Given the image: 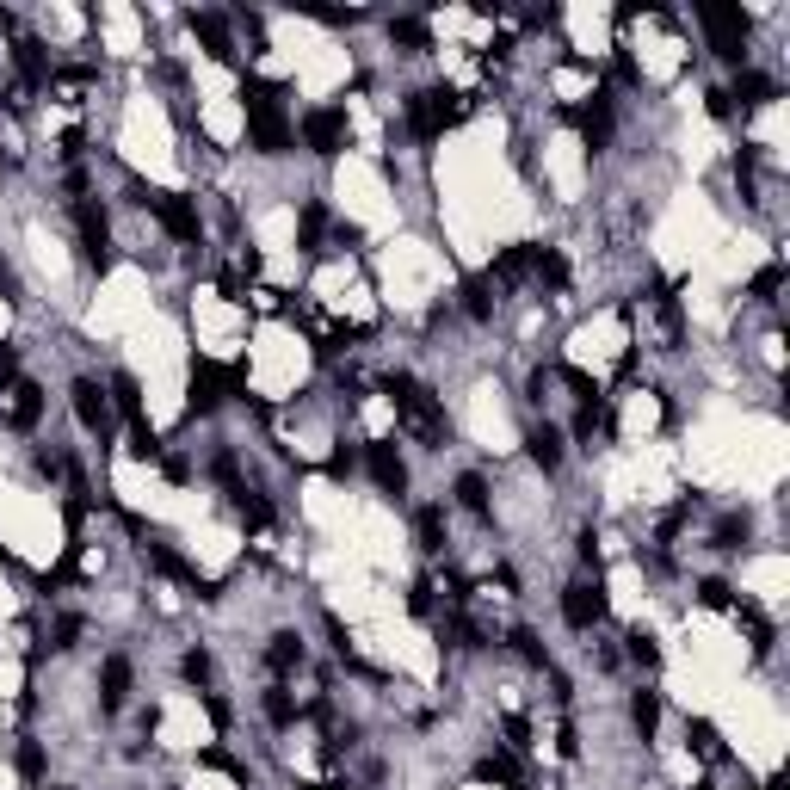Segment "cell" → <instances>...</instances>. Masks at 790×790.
<instances>
[{"mask_svg": "<svg viewBox=\"0 0 790 790\" xmlns=\"http://www.w3.org/2000/svg\"><path fill=\"white\" fill-rule=\"evenodd\" d=\"M241 112H247V142H254L260 155H291L297 149V124L284 118V99H278L272 81H247Z\"/></svg>", "mask_w": 790, "mask_h": 790, "instance_id": "1", "label": "cell"}, {"mask_svg": "<svg viewBox=\"0 0 790 790\" xmlns=\"http://www.w3.org/2000/svg\"><path fill=\"white\" fill-rule=\"evenodd\" d=\"M389 402H395V420L408 426L414 439H426V445H445V408H439V395L426 389L420 377H408V371H395L389 377Z\"/></svg>", "mask_w": 790, "mask_h": 790, "instance_id": "2", "label": "cell"}, {"mask_svg": "<svg viewBox=\"0 0 790 790\" xmlns=\"http://www.w3.org/2000/svg\"><path fill=\"white\" fill-rule=\"evenodd\" d=\"M149 217H161V229L173 235V241H198L204 235V223H198V204L192 198H179V192H149V186H136L130 192Z\"/></svg>", "mask_w": 790, "mask_h": 790, "instance_id": "3", "label": "cell"}, {"mask_svg": "<svg viewBox=\"0 0 790 790\" xmlns=\"http://www.w3.org/2000/svg\"><path fill=\"white\" fill-rule=\"evenodd\" d=\"M698 19H704V31H710V50L741 68V62H747V13H741V7H716V0H704Z\"/></svg>", "mask_w": 790, "mask_h": 790, "instance_id": "4", "label": "cell"}, {"mask_svg": "<svg viewBox=\"0 0 790 790\" xmlns=\"http://www.w3.org/2000/svg\"><path fill=\"white\" fill-rule=\"evenodd\" d=\"M451 118H457V105H451V93H445V87L408 93V130H414L420 142H439V136L451 130Z\"/></svg>", "mask_w": 790, "mask_h": 790, "instance_id": "5", "label": "cell"}, {"mask_svg": "<svg viewBox=\"0 0 790 790\" xmlns=\"http://www.w3.org/2000/svg\"><path fill=\"white\" fill-rule=\"evenodd\" d=\"M346 142H352V124H346L340 105H315V112H303V149H315V155H340Z\"/></svg>", "mask_w": 790, "mask_h": 790, "instance_id": "6", "label": "cell"}, {"mask_svg": "<svg viewBox=\"0 0 790 790\" xmlns=\"http://www.w3.org/2000/svg\"><path fill=\"white\" fill-rule=\"evenodd\" d=\"M75 420L87 426V433L99 439V445H112V389H99L93 377H75Z\"/></svg>", "mask_w": 790, "mask_h": 790, "instance_id": "7", "label": "cell"}, {"mask_svg": "<svg viewBox=\"0 0 790 790\" xmlns=\"http://www.w3.org/2000/svg\"><path fill=\"white\" fill-rule=\"evenodd\" d=\"M562 624H568V630H599V624H605V587H599V581L562 587Z\"/></svg>", "mask_w": 790, "mask_h": 790, "instance_id": "8", "label": "cell"}, {"mask_svg": "<svg viewBox=\"0 0 790 790\" xmlns=\"http://www.w3.org/2000/svg\"><path fill=\"white\" fill-rule=\"evenodd\" d=\"M365 470H371V482H377L383 494H408V463H402V451H395L389 439H377V445L365 451Z\"/></svg>", "mask_w": 790, "mask_h": 790, "instance_id": "9", "label": "cell"}, {"mask_svg": "<svg viewBox=\"0 0 790 790\" xmlns=\"http://www.w3.org/2000/svg\"><path fill=\"white\" fill-rule=\"evenodd\" d=\"M75 223H81V254H87V266H99V272H105V235H112V223H105V204L81 198Z\"/></svg>", "mask_w": 790, "mask_h": 790, "instance_id": "10", "label": "cell"}, {"mask_svg": "<svg viewBox=\"0 0 790 790\" xmlns=\"http://www.w3.org/2000/svg\"><path fill=\"white\" fill-rule=\"evenodd\" d=\"M124 698H130V661L124 655H105L99 661V710L112 716V710H124Z\"/></svg>", "mask_w": 790, "mask_h": 790, "instance_id": "11", "label": "cell"}, {"mask_svg": "<svg viewBox=\"0 0 790 790\" xmlns=\"http://www.w3.org/2000/svg\"><path fill=\"white\" fill-rule=\"evenodd\" d=\"M186 25H192V38L217 56V62H235V38H229V25H223V13H186Z\"/></svg>", "mask_w": 790, "mask_h": 790, "instance_id": "12", "label": "cell"}, {"mask_svg": "<svg viewBox=\"0 0 790 790\" xmlns=\"http://www.w3.org/2000/svg\"><path fill=\"white\" fill-rule=\"evenodd\" d=\"M7 395H13V402H7V426H19V433H31V426L44 420V389H38V383H13Z\"/></svg>", "mask_w": 790, "mask_h": 790, "instance_id": "13", "label": "cell"}, {"mask_svg": "<svg viewBox=\"0 0 790 790\" xmlns=\"http://www.w3.org/2000/svg\"><path fill=\"white\" fill-rule=\"evenodd\" d=\"M525 451H531V463H537V470H562V433H556V426L544 420V426H531V433H525Z\"/></svg>", "mask_w": 790, "mask_h": 790, "instance_id": "14", "label": "cell"}, {"mask_svg": "<svg viewBox=\"0 0 790 790\" xmlns=\"http://www.w3.org/2000/svg\"><path fill=\"white\" fill-rule=\"evenodd\" d=\"M568 118L587 130V149H605V142H612V99H593V105H581V112H568Z\"/></svg>", "mask_w": 790, "mask_h": 790, "instance_id": "15", "label": "cell"}, {"mask_svg": "<svg viewBox=\"0 0 790 790\" xmlns=\"http://www.w3.org/2000/svg\"><path fill=\"white\" fill-rule=\"evenodd\" d=\"M13 62H19V75H25L31 87H44V81H50V56H44L38 38H19V44H13Z\"/></svg>", "mask_w": 790, "mask_h": 790, "instance_id": "16", "label": "cell"}, {"mask_svg": "<svg viewBox=\"0 0 790 790\" xmlns=\"http://www.w3.org/2000/svg\"><path fill=\"white\" fill-rule=\"evenodd\" d=\"M414 537H420L426 556H439V550L451 544V537H445V507H420V513H414Z\"/></svg>", "mask_w": 790, "mask_h": 790, "instance_id": "17", "label": "cell"}, {"mask_svg": "<svg viewBox=\"0 0 790 790\" xmlns=\"http://www.w3.org/2000/svg\"><path fill=\"white\" fill-rule=\"evenodd\" d=\"M729 99H741V105H772V99H778V81H772V75H753V68H741L735 87H729Z\"/></svg>", "mask_w": 790, "mask_h": 790, "instance_id": "18", "label": "cell"}, {"mask_svg": "<svg viewBox=\"0 0 790 790\" xmlns=\"http://www.w3.org/2000/svg\"><path fill=\"white\" fill-rule=\"evenodd\" d=\"M303 655H309V649H303V636H297V630H278V636H272V649H266L272 673H297Z\"/></svg>", "mask_w": 790, "mask_h": 790, "instance_id": "19", "label": "cell"}, {"mask_svg": "<svg viewBox=\"0 0 790 790\" xmlns=\"http://www.w3.org/2000/svg\"><path fill=\"white\" fill-rule=\"evenodd\" d=\"M531 272H537V284H544V291H568V260L556 254V247H537V254H531Z\"/></svg>", "mask_w": 790, "mask_h": 790, "instance_id": "20", "label": "cell"}, {"mask_svg": "<svg viewBox=\"0 0 790 790\" xmlns=\"http://www.w3.org/2000/svg\"><path fill=\"white\" fill-rule=\"evenodd\" d=\"M630 723H636L642 741H655V729H661V692H636L630 698Z\"/></svg>", "mask_w": 790, "mask_h": 790, "instance_id": "21", "label": "cell"}, {"mask_svg": "<svg viewBox=\"0 0 790 790\" xmlns=\"http://www.w3.org/2000/svg\"><path fill=\"white\" fill-rule=\"evenodd\" d=\"M476 778H482V784H507V790H525V778H519V766H513V753H488V760L476 766Z\"/></svg>", "mask_w": 790, "mask_h": 790, "instance_id": "22", "label": "cell"}, {"mask_svg": "<svg viewBox=\"0 0 790 790\" xmlns=\"http://www.w3.org/2000/svg\"><path fill=\"white\" fill-rule=\"evenodd\" d=\"M463 315H470V321L494 315V278H470V284H463Z\"/></svg>", "mask_w": 790, "mask_h": 790, "instance_id": "23", "label": "cell"}, {"mask_svg": "<svg viewBox=\"0 0 790 790\" xmlns=\"http://www.w3.org/2000/svg\"><path fill=\"white\" fill-rule=\"evenodd\" d=\"M531 254H537V247H500V260H494V278H500V284H519V278L531 272Z\"/></svg>", "mask_w": 790, "mask_h": 790, "instance_id": "24", "label": "cell"}, {"mask_svg": "<svg viewBox=\"0 0 790 790\" xmlns=\"http://www.w3.org/2000/svg\"><path fill=\"white\" fill-rule=\"evenodd\" d=\"M457 507H470L476 519H488V482H482L476 470H463V476H457Z\"/></svg>", "mask_w": 790, "mask_h": 790, "instance_id": "25", "label": "cell"}, {"mask_svg": "<svg viewBox=\"0 0 790 790\" xmlns=\"http://www.w3.org/2000/svg\"><path fill=\"white\" fill-rule=\"evenodd\" d=\"M112 408H118L124 420H142V389H136V377H130V371H118V377H112Z\"/></svg>", "mask_w": 790, "mask_h": 790, "instance_id": "26", "label": "cell"}, {"mask_svg": "<svg viewBox=\"0 0 790 790\" xmlns=\"http://www.w3.org/2000/svg\"><path fill=\"white\" fill-rule=\"evenodd\" d=\"M686 741H692V753H704V760H723V735H716V723H704V716L686 723Z\"/></svg>", "mask_w": 790, "mask_h": 790, "instance_id": "27", "label": "cell"}, {"mask_svg": "<svg viewBox=\"0 0 790 790\" xmlns=\"http://www.w3.org/2000/svg\"><path fill=\"white\" fill-rule=\"evenodd\" d=\"M389 38L402 50H433V31H426V19H389Z\"/></svg>", "mask_w": 790, "mask_h": 790, "instance_id": "28", "label": "cell"}, {"mask_svg": "<svg viewBox=\"0 0 790 790\" xmlns=\"http://www.w3.org/2000/svg\"><path fill=\"white\" fill-rule=\"evenodd\" d=\"M624 642H630V661H636V667H649V673L661 667V642H655V630H642V624H636Z\"/></svg>", "mask_w": 790, "mask_h": 790, "instance_id": "29", "label": "cell"}, {"mask_svg": "<svg viewBox=\"0 0 790 790\" xmlns=\"http://www.w3.org/2000/svg\"><path fill=\"white\" fill-rule=\"evenodd\" d=\"M297 716H303V710H297V698L284 692V686H272V692H266V723H272V729H291Z\"/></svg>", "mask_w": 790, "mask_h": 790, "instance_id": "30", "label": "cell"}, {"mask_svg": "<svg viewBox=\"0 0 790 790\" xmlns=\"http://www.w3.org/2000/svg\"><path fill=\"white\" fill-rule=\"evenodd\" d=\"M130 457H136V463H155V457H161V439H155V426H149V420H136V426H130Z\"/></svg>", "mask_w": 790, "mask_h": 790, "instance_id": "31", "label": "cell"}, {"mask_svg": "<svg viewBox=\"0 0 790 790\" xmlns=\"http://www.w3.org/2000/svg\"><path fill=\"white\" fill-rule=\"evenodd\" d=\"M698 605H710V612H735V587L710 574V581H698Z\"/></svg>", "mask_w": 790, "mask_h": 790, "instance_id": "32", "label": "cell"}, {"mask_svg": "<svg viewBox=\"0 0 790 790\" xmlns=\"http://www.w3.org/2000/svg\"><path fill=\"white\" fill-rule=\"evenodd\" d=\"M198 766H210V772H223V778L247 784V766L235 760V753H223V747H204V753H198Z\"/></svg>", "mask_w": 790, "mask_h": 790, "instance_id": "33", "label": "cell"}, {"mask_svg": "<svg viewBox=\"0 0 790 790\" xmlns=\"http://www.w3.org/2000/svg\"><path fill=\"white\" fill-rule=\"evenodd\" d=\"M321 229H328V210H321V204H303V223H297V241L309 247V254H315V247H321Z\"/></svg>", "mask_w": 790, "mask_h": 790, "instance_id": "34", "label": "cell"}, {"mask_svg": "<svg viewBox=\"0 0 790 790\" xmlns=\"http://www.w3.org/2000/svg\"><path fill=\"white\" fill-rule=\"evenodd\" d=\"M747 531H753L747 513H729L723 525H716V550H741V544H747Z\"/></svg>", "mask_w": 790, "mask_h": 790, "instance_id": "35", "label": "cell"}, {"mask_svg": "<svg viewBox=\"0 0 790 790\" xmlns=\"http://www.w3.org/2000/svg\"><path fill=\"white\" fill-rule=\"evenodd\" d=\"M507 642H513V649H519V655H525L531 667H550V649H544V642H537V630H513Z\"/></svg>", "mask_w": 790, "mask_h": 790, "instance_id": "36", "label": "cell"}, {"mask_svg": "<svg viewBox=\"0 0 790 790\" xmlns=\"http://www.w3.org/2000/svg\"><path fill=\"white\" fill-rule=\"evenodd\" d=\"M19 772H25L31 784H44V772H50V760H44V747H38V741H25V747H19Z\"/></svg>", "mask_w": 790, "mask_h": 790, "instance_id": "37", "label": "cell"}, {"mask_svg": "<svg viewBox=\"0 0 790 790\" xmlns=\"http://www.w3.org/2000/svg\"><path fill=\"white\" fill-rule=\"evenodd\" d=\"M778 291H784V266H766L760 278H753V297L760 303H778Z\"/></svg>", "mask_w": 790, "mask_h": 790, "instance_id": "38", "label": "cell"}, {"mask_svg": "<svg viewBox=\"0 0 790 790\" xmlns=\"http://www.w3.org/2000/svg\"><path fill=\"white\" fill-rule=\"evenodd\" d=\"M179 673H186L192 686H204V679H210V655H204V649H192L186 661H179Z\"/></svg>", "mask_w": 790, "mask_h": 790, "instance_id": "39", "label": "cell"}, {"mask_svg": "<svg viewBox=\"0 0 790 790\" xmlns=\"http://www.w3.org/2000/svg\"><path fill=\"white\" fill-rule=\"evenodd\" d=\"M408 612H414V618L433 612V581H414V587H408Z\"/></svg>", "mask_w": 790, "mask_h": 790, "instance_id": "40", "label": "cell"}, {"mask_svg": "<svg viewBox=\"0 0 790 790\" xmlns=\"http://www.w3.org/2000/svg\"><path fill=\"white\" fill-rule=\"evenodd\" d=\"M204 710H210V723H217V729H229V723H235V704H229V698H217V692H204Z\"/></svg>", "mask_w": 790, "mask_h": 790, "instance_id": "41", "label": "cell"}, {"mask_svg": "<svg viewBox=\"0 0 790 790\" xmlns=\"http://www.w3.org/2000/svg\"><path fill=\"white\" fill-rule=\"evenodd\" d=\"M352 470H358V451H346V445H340V451L328 457V476H334V482H346Z\"/></svg>", "mask_w": 790, "mask_h": 790, "instance_id": "42", "label": "cell"}, {"mask_svg": "<svg viewBox=\"0 0 790 790\" xmlns=\"http://www.w3.org/2000/svg\"><path fill=\"white\" fill-rule=\"evenodd\" d=\"M75 642H81V618H56V642H50V649H75Z\"/></svg>", "mask_w": 790, "mask_h": 790, "instance_id": "43", "label": "cell"}, {"mask_svg": "<svg viewBox=\"0 0 790 790\" xmlns=\"http://www.w3.org/2000/svg\"><path fill=\"white\" fill-rule=\"evenodd\" d=\"M507 747H513V753L531 747V723H525V716H507Z\"/></svg>", "mask_w": 790, "mask_h": 790, "instance_id": "44", "label": "cell"}, {"mask_svg": "<svg viewBox=\"0 0 790 790\" xmlns=\"http://www.w3.org/2000/svg\"><path fill=\"white\" fill-rule=\"evenodd\" d=\"M729 112H735V99H729L723 87H716V93H710V118H729Z\"/></svg>", "mask_w": 790, "mask_h": 790, "instance_id": "45", "label": "cell"}, {"mask_svg": "<svg viewBox=\"0 0 790 790\" xmlns=\"http://www.w3.org/2000/svg\"><path fill=\"white\" fill-rule=\"evenodd\" d=\"M309 790H346V784H340V778H328V784H309Z\"/></svg>", "mask_w": 790, "mask_h": 790, "instance_id": "46", "label": "cell"}, {"mask_svg": "<svg viewBox=\"0 0 790 790\" xmlns=\"http://www.w3.org/2000/svg\"><path fill=\"white\" fill-rule=\"evenodd\" d=\"M0 291H7V266H0Z\"/></svg>", "mask_w": 790, "mask_h": 790, "instance_id": "47", "label": "cell"}, {"mask_svg": "<svg viewBox=\"0 0 790 790\" xmlns=\"http://www.w3.org/2000/svg\"><path fill=\"white\" fill-rule=\"evenodd\" d=\"M692 790H716V784H692Z\"/></svg>", "mask_w": 790, "mask_h": 790, "instance_id": "48", "label": "cell"}, {"mask_svg": "<svg viewBox=\"0 0 790 790\" xmlns=\"http://www.w3.org/2000/svg\"><path fill=\"white\" fill-rule=\"evenodd\" d=\"M50 790H62V784H50Z\"/></svg>", "mask_w": 790, "mask_h": 790, "instance_id": "49", "label": "cell"}]
</instances>
